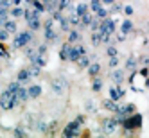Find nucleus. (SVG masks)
<instances>
[{
    "label": "nucleus",
    "mask_w": 149,
    "mask_h": 138,
    "mask_svg": "<svg viewBox=\"0 0 149 138\" xmlns=\"http://www.w3.org/2000/svg\"><path fill=\"white\" fill-rule=\"evenodd\" d=\"M7 90L11 92V93H15V95H16V92L20 90V83H18V81H16V83H9V86H7Z\"/></svg>",
    "instance_id": "nucleus-35"
},
{
    "label": "nucleus",
    "mask_w": 149,
    "mask_h": 138,
    "mask_svg": "<svg viewBox=\"0 0 149 138\" xmlns=\"http://www.w3.org/2000/svg\"><path fill=\"white\" fill-rule=\"evenodd\" d=\"M43 33H45V40L47 41H56L58 34H56V31H54V18L47 20V22L43 24Z\"/></svg>",
    "instance_id": "nucleus-6"
},
{
    "label": "nucleus",
    "mask_w": 149,
    "mask_h": 138,
    "mask_svg": "<svg viewBox=\"0 0 149 138\" xmlns=\"http://www.w3.org/2000/svg\"><path fill=\"white\" fill-rule=\"evenodd\" d=\"M20 2H22V0H13V6H20Z\"/></svg>",
    "instance_id": "nucleus-49"
},
{
    "label": "nucleus",
    "mask_w": 149,
    "mask_h": 138,
    "mask_svg": "<svg viewBox=\"0 0 149 138\" xmlns=\"http://www.w3.org/2000/svg\"><path fill=\"white\" fill-rule=\"evenodd\" d=\"M74 11H76V13H77L79 16H83L84 13H88V6H86V4H77Z\"/></svg>",
    "instance_id": "nucleus-27"
},
{
    "label": "nucleus",
    "mask_w": 149,
    "mask_h": 138,
    "mask_svg": "<svg viewBox=\"0 0 149 138\" xmlns=\"http://www.w3.org/2000/svg\"><path fill=\"white\" fill-rule=\"evenodd\" d=\"M33 31H24V33H20V34H16L15 36V40H13V49H22V47H25V45H29L31 41H33Z\"/></svg>",
    "instance_id": "nucleus-3"
},
{
    "label": "nucleus",
    "mask_w": 149,
    "mask_h": 138,
    "mask_svg": "<svg viewBox=\"0 0 149 138\" xmlns=\"http://www.w3.org/2000/svg\"><path fill=\"white\" fill-rule=\"evenodd\" d=\"M119 126H120V124H119V120H117V119H106V120L102 122V129H104L106 135H111Z\"/></svg>",
    "instance_id": "nucleus-8"
},
{
    "label": "nucleus",
    "mask_w": 149,
    "mask_h": 138,
    "mask_svg": "<svg viewBox=\"0 0 149 138\" xmlns=\"http://www.w3.org/2000/svg\"><path fill=\"white\" fill-rule=\"evenodd\" d=\"M142 115L140 113H131V115H127L126 119L122 120V126H124V129H126V135H131L135 129H140L142 127Z\"/></svg>",
    "instance_id": "nucleus-1"
},
{
    "label": "nucleus",
    "mask_w": 149,
    "mask_h": 138,
    "mask_svg": "<svg viewBox=\"0 0 149 138\" xmlns=\"http://www.w3.org/2000/svg\"><path fill=\"white\" fill-rule=\"evenodd\" d=\"M27 68H29V72H31V77H38V76H40V72H41V68L36 67V65H33V63H31Z\"/></svg>",
    "instance_id": "nucleus-28"
},
{
    "label": "nucleus",
    "mask_w": 149,
    "mask_h": 138,
    "mask_svg": "<svg viewBox=\"0 0 149 138\" xmlns=\"http://www.w3.org/2000/svg\"><path fill=\"white\" fill-rule=\"evenodd\" d=\"M79 40H81V34H79V31H68V41H67V43L74 45V43H77Z\"/></svg>",
    "instance_id": "nucleus-16"
},
{
    "label": "nucleus",
    "mask_w": 149,
    "mask_h": 138,
    "mask_svg": "<svg viewBox=\"0 0 149 138\" xmlns=\"http://www.w3.org/2000/svg\"><path fill=\"white\" fill-rule=\"evenodd\" d=\"M4 29L7 31L9 34H15L16 33V22H9V20H6V22H4Z\"/></svg>",
    "instance_id": "nucleus-22"
},
{
    "label": "nucleus",
    "mask_w": 149,
    "mask_h": 138,
    "mask_svg": "<svg viewBox=\"0 0 149 138\" xmlns=\"http://www.w3.org/2000/svg\"><path fill=\"white\" fill-rule=\"evenodd\" d=\"M79 58H81V56H79V52H77V49L70 45V49H68V61H74V63H76V61H77Z\"/></svg>",
    "instance_id": "nucleus-21"
},
{
    "label": "nucleus",
    "mask_w": 149,
    "mask_h": 138,
    "mask_svg": "<svg viewBox=\"0 0 149 138\" xmlns=\"http://www.w3.org/2000/svg\"><path fill=\"white\" fill-rule=\"evenodd\" d=\"M102 108L104 110H108V111H117V110H119V106H117V101H111V99H106L104 102H102Z\"/></svg>",
    "instance_id": "nucleus-14"
},
{
    "label": "nucleus",
    "mask_w": 149,
    "mask_h": 138,
    "mask_svg": "<svg viewBox=\"0 0 149 138\" xmlns=\"http://www.w3.org/2000/svg\"><path fill=\"white\" fill-rule=\"evenodd\" d=\"M27 93H29V99H38L40 95H41V86L34 84V86H31V88L27 90Z\"/></svg>",
    "instance_id": "nucleus-15"
},
{
    "label": "nucleus",
    "mask_w": 149,
    "mask_h": 138,
    "mask_svg": "<svg viewBox=\"0 0 149 138\" xmlns=\"http://www.w3.org/2000/svg\"><path fill=\"white\" fill-rule=\"evenodd\" d=\"M36 52H38V54H41V56H45V54H47V45L38 47V49H36Z\"/></svg>",
    "instance_id": "nucleus-42"
},
{
    "label": "nucleus",
    "mask_w": 149,
    "mask_h": 138,
    "mask_svg": "<svg viewBox=\"0 0 149 138\" xmlns=\"http://www.w3.org/2000/svg\"><path fill=\"white\" fill-rule=\"evenodd\" d=\"M13 135H15V136H25L27 133H25V131L22 129V127H16V129L13 131Z\"/></svg>",
    "instance_id": "nucleus-41"
},
{
    "label": "nucleus",
    "mask_w": 149,
    "mask_h": 138,
    "mask_svg": "<svg viewBox=\"0 0 149 138\" xmlns=\"http://www.w3.org/2000/svg\"><path fill=\"white\" fill-rule=\"evenodd\" d=\"M115 29H117L115 22H113L111 18H108V16H106L104 20H101V24H99V29H97V31H101V33H102V36H113Z\"/></svg>",
    "instance_id": "nucleus-5"
},
{
    "label": "nucleus",
    "mask_w": 149,
    "mask_h": 138,
    "mask_svg": "<svg viewBox=\"0 0 149 138\" xmlns=\"http://www.w3.org/2000/svg\"><path fill=\"white\" fill-rule=\"evenodd\" d=\"M83 120H84V117L79 115L76 120L70 122L65 129H63V136H79V126L83 124Z\"/></svg>",
    "instance_id": "nucleus-4"
},
{
    "label": "nucleus",
    "mask_w": 149,
    "mask_h": 138,
    "mask_svg": "<svg viewBox=\"0 0 149 138\" xmlns=\"http://www.w3.org/2000/svg\"><path fill=\"white\" fill-rule=\"evenodd\" d=\"M93 110H95V108H93V102L88 101V102H86V111H93Z\"/></svg>",
    "instance_id": "nucleus-46"
},
{
    "label": "nucleus",
    "mask_w": 149,
    "mask_h": 138,
    "mask_svg": "<svg viewBox=\"0 0 149 138\" xmlns=\"http://www.w3.org/2000/svg\"><path fill=\"white\" fill-rule=\"evenodd\" d=\"M102 43V33L101 31H93V34H92V45L93 47H99Z\"/></svg>",
    "instance_id": "nucleus-17"
},
{
    "label": "nucleus",
    "mask_w": 149,
    "mask_h": 138,
    "mask_svg": "<svg viewBox=\"0 0 149 138\" xmlns=\"http://www.w3.org/2000/svg\"><path fill=\"white\" fill-rule=\"evenodd\" d=\"M115 2V0H101V4H104V6H111Z\"/></svg>",
    "instance_id": "nucleus-47"
},
{
    "label": "nucleus",
    "mask_w": 149,
    "mask_h": 138,
    "mask_svg": "<svg viewBox=\"0 0 149 138\" xmlns=\"http://www.w3.org/2000/svg\"><path fill=\"white\" fill-rule=\"evenodd\" d=\"M106 54H108V58H113V56H117V49L110 45L108 49H106Z\"/></svg>",
    "instance_id": "nucleus-38"
},
{
    "label": "nucleus",
    "mask_w": 149,
    "mask_h": 138,
    "mask_svg": "<svg viewBox=\"0 0 149 138\" xmlns=\"http://www.w3.org/2000/svg\"><path fill=\"white\" fill-rule=\"evenodd\" d=\"M76 49H77V52H79V56H86V49H84L83 45H76Z\"/></svg>",
    "instance_id": "nucleus-43"
},
{
    "label": "nucleus",
    "mask_w": 149,
    "mask_h": 138,
    "mask_svg": "<svg viewBox=\"0 0 149 138\" xmlns=\"http://www.w3.org/2000/svg\"><path fill=\"white\" fill-rule=\"evenodd\" d=\"M16 79H18V83L22 84V83H27L29 79H31V72H29V68H22L18 72V76H16Z\"/></svg>",
    "instance_id": "nucleus-11"
},
{
    "label": "nucleus",
    "mask_w": 149,
    "mask_h": 138,
    "mask_svg": "<svg viewBox=\"0 0 149 138\" xmlns=\"http://www.w3.org/2000/svg\"><path fill=\"white\" fill-rule=\"evenodd\" d=\"M99 72H101V65H99V63H90V65H88V74H90V77L99 76Z\"/></svg>",
    "instance_id": "nucleus-18"
},
{
    "label": "nucleus",
    "mask_w": 149,
    "mask_h": 138,
    "mask_svg": "<svg viewBox=\"0 0 149 138\" xmlns=\"http://www.w3.org/2000/svg\"><path fill=\"white\" fill-rule=\"evenodd\" d=\"M76 63H77V65H79L81 68H88V65H90V59H88L86 56H81V58H79Z\"/></svg>",
    "instance_id": "nucleus-29"
},
{
    "label": "nucleus",
    "mask_w": 149,
    "mask_h": 138,
    "mask_svg": "<svg viewBox=\"0 0 149 138\" xmlns=\"http://www.w3.org/2000/svg\"><path fill=\"white\" fill-rule=\"evenodd\" d=\"M108 15H110V11H108V9H106V7H102V6H101V7L97 9V11H95V16H97L99 20H104V18L108 16Z\"/></svg>",
    "instance_id": "nucleus-24"
},
{
    "label": "nucleus",
    "mask_w": 149,
    "mask_h": 138,
    "mask_svg": "<svg viewBox=\"0 0 149 138\" xmlns=\"http://www.w3.org/2000/svg\"><path fill=\"white\" fill-rule=\"evenodd\" d=\"M146 84H147V86H149V77H147V79H146Z\"/></svg>",
    "instance_id": "nucleus-50"
},
{
    "label": "nucleus",
    "mask_w": 149,
    "mask_h": 138,
    "mask_svg": "<svg viewBox=\"0 0 149 138\" xmlns=\"http://www.w3.org/2000/svg\"><path fill=\"white\" fill-rule=\"evenodd\" d=\"M16 99H18V102H25V101L29 99V93H27V90L20 86V90L16 92Z\"/></svg>",
    "instance_id": "nucleus-20"
},
{
    "label": "nucleus",
    "mask_w": 149,
    "mask_h": 138,
    "mask_svg": "<svg viewBox=\"0 0 149 138\" xmlns=\"http://www.w3.org/2000/svg\"><path fill=\"white\" fill-rule=\"evenodd\" d=\"M92 90H93L95 93H97V92H101V90H102V81H101V79H99L97 76L93 77V84H92Z\"/></svg>",
    "instance_id": "nucleus-25"
},
{
    "label": "nucleus",
    "mask_w": 149,
    "mask_h": 138,
    "mask_svg": "<svg viewBox=\"0 0 149 138\" xmlns=\"http://www.w3.org/2000/svg\"><path fill=\"white\" fill-rule=\"evenodd\" d=\"M108 65H110V68H111V70H113V68H117V67H119V58H117V56L110 58V63H108Z\"/></svg>",
    "instance_id": "nucleus-36"
},
{
    "label": "nucleus",
    "mask_w": 149,
    "mask_h": 138,
    "mask_svg": "<svg viewBox=\"0 0 149 138\" xmlns=\"http://www.w3.org/2000/svg\"><path fill=\"white\" fill-rule=\"evenodd\" d=\"M131 31H133V22H131V20H124L122 25H120V33H122L124 36H127Z\"/></svg>",
    "instance_id": "nucleus-13"
},
{
    "label": "nucleus",
    "mask_w": 149,
    "mask_h": 138,
    "mask_svg": "<svg viewBox=\"0 0 149 138\" xmlns=\"http://www.w3.org/2000/svg\"><path fill=\"white\" fill-rule=\"evenodd\" d=\"M126 68L131 70V72H135V70H136V59H135V58H127V59H126Z\"/></svg>",
    "instance_id": "nucleus-26"
},
{
    "label": "nucleus",
    "mask_w": 149,
    "mask_h": 138,
    "mask_svg": "<svg viewBox=\"0 0 149 138\" xmlns=\"http://www.w3.org/2000/svg\"><path fill=\"white\" fill-rule=\"evenodd\" d=\"M36 129H38V131H41V133H47V131H49V126H47V122H45V120H38Z\"/></svg>",
    "instance_id": "nucleus-33"
},
{
    "label": "nucleus",
    "mask_w": 149,
    "mask_h": 138,
    "mask_svg": "<svg viewBox=\"0 0 149 138\" xmlns=\"http://www.w3.org/2000/svg\"><path fill=\"white\" fill-rule=\"evenodd\" d=\"M18 104V99H16V95L15 93H11L9 90H6V92H2L0 93V108L2 110H13L15 106Z\"/></svg>",
    "instance_id": "nucleus-2"
},
{
    "label": "nucleus",
    "mask_w": 149,
    "mask_h": 138,
    "mask_svg": "<svg viewBox=\"0 0 149 138\" xmlns=\"http://www.w3.org/2000/svg\"><path fill=\"white\" fill-rule=\"evenodd\" d=\"M24 2H25V6H27V7H29V6H33V4H34V2H36V0H24Z\"/></svg>",
    "instance_id": "nucleus-48"
},
{
    "label": "nucleus",
    "mask_w": 149,
    "mask_h": 138,
    "mask_svg": "<svg viewBox=\"0 0 149 138\" xmlns=\"http://www.w3.org/2000/svg\"><path fill=\"white\" fill-rule=\"evenodd\" d=\"M59 24H61V31H70V22H68V18H65V16H61V20H59Z\"/></svg>",
    "instance_id": "nucleus-34"
},
{
    "label": "nucleus",
    "mask_w": 149,
    "mask_h": 138,
    "mask_svg": "<svg viewBox=\"0 0 149 138\" xmlns=\"http://www.w3.org/2000/svg\"><path fill=\"white\" fill-rule=\"evenodd\" d=\"M7 7L6 6H0V18H4V20H7Z\"/></svg>",
    "instance_id": "nucleus-39"
},
{
    "label": "nucleus",
    "mask_w": 149,
    "mask_h": 138,
    "mask_svg": "<svg viewBox=\"0 0 149 138\" xmlns=\"http://www.w3.org/2000/svg\"><path fill=\"white\" fill-rule=\"evenodd\" d=\"M138 74H140V76H142V77H147V76H149V70H147V67H144V68H140V72H138Z\"/></svg>",
    "instance_id": "nucleus-45"
},
{
    "label": "nucleus",
    "mask_w": 149,
    "mask_h": 138,
    "mask_svg": "<svg viewBox=\"0 0 149 138\" xmlns=\"http://www.w3.org/2000/svg\"><path fill=\"white\" fill-rule=\"evenodd\" d=\"M92 20H93V16H92L90 13H84L83 16H79V24H81L83 27H90V24H92Z\"/></svg>",
    "instance_id": "nucleus-19"
},
{
    "label": "nucleus",
    "mask_w": 149,
    "mask_h": 138,
    "mask_svg": "<svg viewBox=\"0 0 149 138\" xmlns=\"http://www.w3.org/2000/svg\"><path fill=\"white\" fill-rule=\"evenodd\" d=\"M7 38H9V33L6 29H0V41H6Z\"/></svg>",
    "instance_id": "nucleus-40"
},
{
    "label": "nucleus",
    "mask_w": 149,
    "mask_h": 138,
    "mask_svg": "<svg viewBox=\"0 0 149 138\" xmlns=\"http://www.w3.org/2000/svg\"><path fill=\"white\" fill-rule=\"evenodd\" d=\"M67 88H68V83L63 77H58V79L52 81V92H54L56 95H63L67 92Z\"/></svg>",
    "instance_id": "nucleus-7"
},
{
    "label": "nucleus",
    "mask_w": 149,
    "mask_h": 138,
    "mask_svg": "<svg viewBox=\"0 0 149 138\" xmlns=\"http://www.w3.org/2000/svg\"><path fill=\"white\" fill-rule=\"evenodd\" d=\"M124 93H126V92H124L120 86H117V84H115V86L110 88V99H111V101H120V99L124 97Z\"/></svg>",
    "instance_id": "nucleus-9"
},
{
    "label": "nucleus",
    "mask_w": 149,
    "mask_h": 138,
    "mask_svg": "<svg viewBox=\"0 0 149 138\" xmlns=\"http://www.w3.org/2000/svg\"><path fill=\"white\" fill-rule=\"evenodd\" d=\"M111 81L117 84V86H120L122 81H124V72H122V70H113V74H111Z\"/></svg>",
    "instance_id": "nucleus-12"
},
{
    "label": "nucleus",
    "mask_w": 149,
    "mask_h": 138,
    "mask_svg": "<svg viewBox=\"0 0 149 138\" xmlns=\"http://www.w3.org/2000/svg\"><path fill=\"white\" fill-rule=\"evenodd\" d=\"M27 27H29V31H40L41 29V20H40V15L38 16H34V18H31V20H27Z\"/></svg>",
    "instance_id": "nucleus-10"
},
{
    "label": "nucleus",
    "mask_w": 149,
    "mask_h": 138,
    "mask_svg": "<svg viewBox=\"0 0 149 138\" xmlns=\"http://www.w3.org/2000/svg\"><path fill=\"white\" fill-rule=\"evenodd\" d=\"M68 22H70V25H79V15L76 11H72V15L68 16Z\"/></svg>",
    "instance_id": "nucleus-32"
},
{
    "label": "nucleus",
    "mask_w": 149,
    "mask_h": 138,
    "mask_svg": "<svg viewBox=\"0 0 149 138\" xmlns=\"http://www.w3.org/2000/svg\"><path fill=\"white\" fill-rule=\"evenodd\" d=\"M102 4H101V0H92V6H90V9H92V11L95 13V11H97V9L101 7Z\"/></svg>",
    "instance_id": "nucleus-37"
},
{
    "label": "nucleus",
    "mask_w": 149,
    "mask_h": 138,
    "mask_svg": "<svg viewBox=\"0 0 149 138\" xmlns=\"http://www.w3.org/2000/svg\"><path fill=\"white\" fill-rule=\"evenodd\" d=\"M68 49H70V43H65L61 47V50H59V58L63 61H68Z\"/></svg>",
    "instance_id": "nucleus-23"
},
{
    "label": "nucleus",
    "mask_w": 149,
    "mask_h": 138,
    "mask_svg": "<svg viewBox=\"0 0 149 138\" xmlns=\"http://www.w3.org/2000/svg\"><path fill=\"white\" fill-rule=\"evenodd\" d=\"M124 13H126L127 16H131V15H133V7H131V6H124Z\"/></svg>",
    "instance_id": "nucleus-44"
},
{
    "label": "nucleus",
    "mask_w": 149,
    "mask_h": 138,
    "mask_svg": "<svg viewBox=\"0 0 149 138\" xmlns=\"http://www.w3.org/2000/svg\"><path fill=\"white\" fill-rule=\"evenodd\" d=\"M9 13H11V16L18 18V16H24V9H22V7H18V6H13V9H11Z\"/></svg>",
    "instance_id": "nucleus-30"
},
{
    "label": "nucleus",
    "mask_w": 149,
    "mask_h": 138,
    "mask_svg": "<svg viewBox=\"0 0 149 138\" xmlns=\"http://www.w3.org/2000/svg\"><path fill=\"white\" fill-rule=\"evenodd\" d=\"M34 6V11L36 13H45L47 9H45V6H43V2H41V0H36V2L33 4Z\"/></svg>",
    "instance_id": "nucleus-31"
}]
</instances>
